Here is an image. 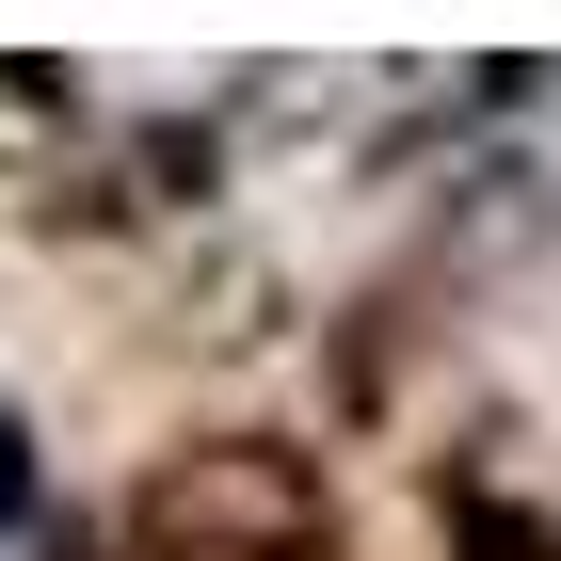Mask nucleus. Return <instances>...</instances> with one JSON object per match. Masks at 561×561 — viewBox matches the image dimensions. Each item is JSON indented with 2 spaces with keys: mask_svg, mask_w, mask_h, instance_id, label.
I'll use <instances>...</instances> for the list:
<instances>
[{
  "mask_svg": "<svg viewBox=\"0 0 561 561\" xmlns=\"http://www.w3.org/2000/svg\"><path fill=\"white\" fill-rule=\"evenodd\" d=\"M337 321H353V337H337V417H386V369L417 353V305H401V289H353Z\"/></svg>",
  "mask_w": 561,
  "mask_h": 561,
  "instance_id": "obj_4",
  "label": "nucleus"
},
{
  "mask_svg": "<svg viewBox=\"0 0 561 561\" xmlns=\"http://www.w3.org/2000/svg\"><path fill=\"white\" fill-rule=\"evenodd\" d=\"M0 113H16V129H65V113H81V65H65V48H0Z\"/></svg>",
  "mask_w": 561,
  "mask_h": 561,
  "instance_id": "obj_7",
  "label": "nucleus"
},
{
  "mask_svg": "<svg viewBox=\"0 0 561 561\" xmlns=\"http://www.w3.org/2000/svg\"><path fill=\"white\" fill-rule=\"evenodd\" d=\"M16 561H129V529H113V514H48Z\"/></svg>",
  "mask_w": 561,
  "mask_h": 561,
  "instance_id": "obj_8",
  "label": "nucleus"
},
{
  "mask_svg": "<svg viewBox=\"0 0 561 561\" xmlns=\"http://www.w3.org/2000/svg\"><path fill=\"white\" fill-rule=\"evenodd\" d=\"M546 96H561V65H546V48H481V65H466V129H497V113H546Z\"/></svg>",
  "mask_w": 561,
  "mask_h": 561,
  "instance_id": "obj_6",
  "label": "nucleus"
},
{
  "mask_svg": "<svg viewBox=\"0 0 561 561\" xmlns=\"http://www.w3.org/2000/svg\"><path fill=\"white\" fill-rule=\"evenodd\" d=\"M48 529V433H33V401H0V561Z\"/></svg>",
  "mask_w": 561,
  "mask_h": 561,
  "instance_id": "obj_5",
  "label": "nucleus"
},
{
  "mask_svg": "<svg viewBox=\"0 0 561 561\" xmlns=\"http://www.w3.org/2000/svg\"><path fill=\"white\" fill-rule=\"evenodd\" d=\"M433 529H449V561H561V514H529L481 449H449V466H433Z\"/></svg>",
  "mask_w": 561,
  "mask_h": 561,
  "instance_id": "obj_3",
  "label": "nucleus"
},
{
  "mask_svg": "<svg viewBox=\"0 0 561 561\" xmlns=\"http://www.w3.org/2000/svg\"><path fill=\"white\" fill-rule=\"evenodd\" d=\"M225 176H241V145H225V113H145L113 161L65 193V209L33 225H81V241H145V225H209L225 209Z\"/></svg>",
  "mask_w": 561,
  "mask_h": 561,
  "instance_id": "obj_2",
  "label": "nucleus"
},
{
  "mask_svg": "<svg viewBox=\"0 0 561 561\" xmlns=\"http://www.w3.org/2000/svg\"><path fill=\"white\" fill-rule=\"evenodd\" d=\"M113 529H129V561H353L337 466L273 417H209L176 449H145Z\"/></svg>",
  "mask_w": 561,
  "mask_h": 561,
  "instance_id": "obj_1",
  "label": "nucleus"
}]
</instances>
